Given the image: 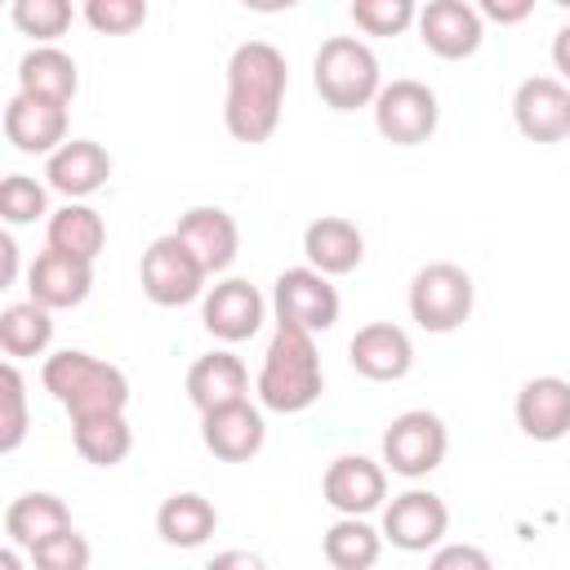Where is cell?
Listing matches in <instances>:
<instances>
[{
	"label": "cell",
	"instance_id": "19",
	"mask_svg": "<svg viewBox=\"0 0 570 570\" xmlns=\"http://www.w3.org/2000/svg\"><path fill=\"white\" fill-rule=\"evenodd\" d=\"M512 414H517V428L530 441H561L570 432V383L557 379V374L525 379L521 392H517Z\"/></svg>",
	"mask_w": 570,
	"mask_h": 570
},
{
	"label": "cell",
	"instance_id": "20",
	"mask_svg": "<svg viewBox=\"0 0 570 570\" xmlns=\"http://www.w3.org/2000/svg\"><path fill=\"white\" fill-rule=\"evenodd\" d=\"M45 178L53 191H62L67 200H85L94 196L107 178H111V156L102 142L94 138H67L49 160H45Z\"/></svg>",
	"mask_w": 570,
	"mask_h": 570
},
{
	"label": "cell",
	"instance_id": "7",
	"mask_svg": "<svg viewBox=\"0 0 570 570\" xmlns=\"http://www.w3.org/2000/svg\"><path fill=\"white\" fill-rule=\"evenodd\" d=\"M445 450H450V432L432 410H405L383 432V468H392L405 481L436 472Z\"/></svg>",
	"mask_w": 570,
	"mask_h": 570
},
{
	"label": "cell",
	"instance_id": "29",
	"mask_svg": "<svg viewBox=\"0 0 570 570\" xmlns=\"http://www.w3.org/2000/svg\"><path fill=\"white\" fill-rule=\"evenodd\" d=\"M49 343H53V316L40 303L27 298V303H9L0 312V352L9 361L40 356Z\"/></svg>",
	"mask_w": 570,
	"mask_h": 570
},
{
	"label": "cell",
	"instance_id": "26",
	"mask_svg": "<svg viewBox=\"0 0 570 570\" xmlns=\"http://www.w3.org/2000/svg\"><path fill=\"white\" fill-rule=\"evenodd\" d=\"M45 245H49V249H62V254H71V258L94 263V258L102 254V245H107V223H102V214H98L94 205L67 200L62 209L49 214V223H45Z\"/></svg>",
	"mask_w": 570,
	"mask_h": 570
},
{
	"label": "cell",
	"instance_id": "14",
	"mask_svg": "<svg viewBox=\"0 0 570 570\" xmlns=\"http://www.w3.org/2000/svg\"><path fill=\"white\" fill-rule=\"evenodd\" d=\"M512 120L530 142H561L570 129V89L557 76H530L512 94Z\"/></svg>",
	"mask_w": 570,
	"mask_h": 570
},
{
	"label": "cell",
	"instance_id": "23",
	"mask_svg": "<svg viewBox=\"0 0 570 570\" xmlns=\"http://www.w3.org/2000/svg\"><path fill=\"white\" fill-rule=\"evenodd\" d=\"M187 396L200 414L209 410H223V405H236V401H249V370L236 352H205L191 361L187 370Z\"/></svg>",
	"mask_w": 570,
	"mask_h": 570
},
{
	"label": "cell",
	"instance_id": "1",
	"mask_svg": "<svg viewBox=\"0 0 570 570\" xmlns=\"http://www.w3.org/2000/svg\"><path fill=\"white\" fill-rule=\"evenodd\" d=\"M289 89L285 53L267 40H245L227 58V98H223V125L236 142H267L281 125Z\"/></svg>",
	"mask_w": 570,
	"mask_h": 570
},
{
	"label": "cell",
	"instance_id": "34",
	"mask_svg": "<svg viewBox=\"0 0 570 570\" xmlns=\"http://www.w3.org/2000/svg\"><path fill=\"white\" fill-rule=\"evenodd\" d=\"M45 214H49V191H45L36 178L9 174V178L0 183V218H4L9 227L36 223V218H45Z\"/></svg>",
	"mask_w": 570,
	"mask_h": 570
},
{
	"label": "cell",
	"instance_id": "25",
	"mask_svg": "<svg viewBox=\"0 0 570 570\" xmlns=\"http://www.w3.org/2000/svg\"><path fill=\"white\" fill-rule=\"evenodd\" d=\"M58 530H71V508L49 490H27L4 508V534L22 552H31L36 543H45Z\"/></svg>",
	"mask_w": 570,
	"mask_h": 570
},
{
	"label": "cell",
	"instance_id": "42",
	"mask_svg": "<svg viewBox=\"0 0 570 570\" xmlns=\"http://www.w3.org/2000/svg\"><path fill=\"white\" fill-rule=\"evenodd\" d=\"M0 570H27V566H22V548H13V543L0 548Z\"/></svg>",
	"mask_w": 570,
	"mask_h": 570
},
{
	"label": "cell",
	"instance_id": "10",
	"mask_svg": "<svg viewBox=\"0 0 570 570\" xmlns=\"http://www.w3.org/2000/svg\"><path fill=\"white\" fill-rule=\"evenodd\" d=\"M445 530H450V508L432 490H405L392 503H383V539L401 552L441 548Z\"/></svg>",
	"mask_w": 570,
	"mask_h": 570
},
{
	"label": "cell",
	"instance_id": "21",
	"mask_svg": "<svg viewBox=\"0 0 570 570\" xmlns=\"http://www.w3.org/2000/svg\"><path fill=\"white\" fill-rule=\"evenodd\" d=\"M4 138L27 156H53L67 142V107L13 94L4 107Z\"/></svg>",
	"mask_w": 570,
	"mask_h": 570
},
{
	"label": "cell",
	"instance_id": "8",
	"mask_svg": "<svg viewBox=\"0 0 570 570\" xmlns=\"http://www.w3.org/2000/svg\"><path fill=\"white\" fill-rule=\"evenodd\" d=\"M441 125V102L423 80H392L374 98V129L392 147H419L436 134Z\"/></svg>",
	"mask_w": 570,
	"mask_h": 570
},
{
	"label": "cell",
	"instance_id": "28",
	"mask_svg": "<svg viewBox=\"0 0 570 570\" xmlns=\"http://www.w3.org/2000/svg\"><path fill=\"white\" fill-rule=\"evenodd\" d=\"M321 552L334 570H374V561L383 552V530H374L365 517H338L325 530Z\"/></svg>",
	"mask_w": 570,
	"mask_h": 570
},
{
	"label": "cell",
	"instance_id": "36",
	"mask_svg": "<svg viewBox=\"0 0 570 570\" xmlns=\"http://www.w3.org/2000/svg\"><path fill=\"white\" fill-rule=\"evenodd\" d=\"M85 22L102 36H129L147 22V4L142 0H89L85 4Z\"/></svg>",
	"mask_w": 570,
	"mask_h": 570
},
{
	"label": "cell",
	"instance_id": "35",
	"mask_svg": "<svg viewBox=\"0 0 570 570\" xmlns=\"http://www.w3.org/2000/svg\"><path fill=\"white\" fill-rule=\"evenodd\" d=\"M89 539L71 525V530H58V534H49L45 543H36L31 552H27V561H31V570H89Z\"/></svg>",
	"mask_w": 570,
	"mask_h": 570
},
{
	"label": "cell",
	"instance_id": "38",
	"mask_svg": "<svg viewBox=\"0 0 570 570\" xmlns=\"http://www.w3.org/2000/svg\"><path fill=\"white\" fill-rule=\"evenodd\" d=\"M534 13V0H481V18L499 22V27H512V22H525Z\"/></svg>",
	"mask_w": 570,
	"mask_h": 570
},
{
	"label": "cell",
	"instance_id": "43",
	"mask_svg": "<svg viewBox=\"0 0 570 570\" xmlns=\"http://www.w3.org/2000/svg\"><path fill=\"white\" fill-rule=\"evenodd\" d=\"M566 138H570V129H566Z\"/></svg>",
	"mask_w": 570,
	"mask_h": 570
},
{
	"label": "cell",
	"instance_id": "4",
	"mask_svg": "<svg viewBox=\"0 0 570 570\" xmlns=\"http://www.w3.org/2000/svg\"><path fill=\"white\" fill-rule=\"evenodd\" d=\"M312 85L325 107L356 111V107H374V98L383 89V71L365 40L330 36V40H321V49L312 58Z\"/></svg>",
	"mask_w": 570,
	"mask_h": 570
},
{
	"label": "cell",
	"instance_id": "6",
	"mask_svg": "<svg viewBox=\"0 0 570 570\" xmlns=\"http://www.w3.org/2000/svg\"><path fill=\"white\" fill-rule=\"evenodd\" d=\"M138 281H142V294L156 303V307H183V303H196L205 298V281L209 272L200 267V258L174 236H156L147 249H142V263H138Z\"/></svg>",
	"mask_w": 570,
	"mask_h": 570
},
{
	"label": "cell",
	"instance_id": "11",
	"mask_svg": "<svg viewBox=\"0 0 570 570\" xmlns=\"http://www.w3.org/2000/svg\"><path fill=\"white\" fill-rule=\"evenodd\" d=\"M321 494L338 517H370L387 499V468L370 454H338L321 476Z\"/></svg>",
	"mask_w": 570,
	"mask_h": 570
},
{
	"label": "cell",
	"instance_id": "15",
	"mask_svg": "<svg viewBox=\"0 0 570 570\" xmlns=\"http://www.w3.org/2000/svg\"><path fill=\"white\" fill-rule=\"evenodd\" d=\"M94 289V263L71 258L62 249H40L31 272H27V294L31 303H40L45 312H62V307H80Z\"/></svg>",
	"mask_w": 570,
	"mask_h": 570
},
{
	"label": "cell",
	"instance_id": "41",
	"mask_svg": "<svg viewBox=\"0 0 570 570\" xmlns=\"http://www.w3.org/2000/svg\"><path fill=\"white\" fill-rule=\"evenodd\" d=\"M552 62H557V71L570 80V22L552 36Z\"/></svg>",
	"mask_w": 570,
	"mask_h": 570
},
{
	"label": "cell",
	"instance_id": "22",
	"mask_svg": "<svg viewBox=\"0 0 570 570\" xmlns=\"http://www.w3.org/2000/svg\"><path fill=\"white\" fill-rule=\"evenodd\" d=\"M303 254H307V267H316L321 276H347L365 258V236H361V227L352 218L325 214V218L307 223Z\"/></svg>",
	"mask_w": 570,
	"mask_h": 570
},
{
	"label": "cell",
	"instance_id": "31",
	"mask_svg": "<svg viewBox=\"0 0 570 570\" xmlns=\"http://www.w3.org/2000/svg\"><path fill=\"white\" fill-rule=\"evenodd\" d=\"M352 22L365 36H401L419 22V4L414 0H352Z\"/></svg>",
	"mask_w": 570,
	"mask_h": 570
},
{
	"label": "cell",
	"instance_id": "12",
	"mask_svg": "<svg viewBox=\"0 0 570 570\" xmlns=\"http://www.w3.org/2000/svg\"><path fill=\"white\" fill-rule=\"evenodd\" d=\"M419 40L445 58V62H459V58H472L485 40V22H481V9L468 4V0H428L419 9Z\"/></svg>",
	"mask_w": 570,
	"mask_h": 570
},
{
	"label": "cell",
	"instance_id": "17",
	"mask_svg": "<svg viewBox=\"0 0 570 570\" xmlns=\"http://www.w3.org/2000/svg\"><path fill=\"white\" fill-rule=\"evenodd\" d=\"M174 236L200 258V267H205L209 276L227 272V267L236 263V249H240V227H236V218H232L227 209H218V205H191V209L178 218Z\"/></svg>",
	"mask_w": 570,
	"mask_h": 570
},
{
	"label": "cell",
	"instance_id": "39",
	"mask_svg": "<svg viewBox=\"0 0 570 570\" xmlns=\"http://www.w3.org/2000/svg\"><path fill=\"white\" fill-rule=\"evenodd\" d=\"M205 570H267V561L258 557V552H245V548H227V552H218Z\"/></svg>",
	"mask_w": 570,
	"mask_h": 570
},
{
	"label": "cell",
	"instance_id": "33",
	"mask_svg": "<svg viewBox=\"0 0 570 570\" xmlns=\"http://www.w3.org/2000/svg\"><path fill=\"white\" fill-rule=\"evenodd\" d=\"M13 27L22 36H36L40 45L58 40L71 27V4L67 0H13Z\"/></svg>",
	"mask_w": 570,
	"mask_h": 570
},
{
	"label": "cell",
	"instance_id": "3",
	"mask_svg": "<svg viewBox=\"0 0 570 570\" xmlns=\"http://www.w3.org/2000/svg\"><path fill=\"white\" fill-rule=\"evenodd\" d=\"M45 392L71 414V423L80 419H102V414H125L129 405V379L125 370H116L102 356H89L80 347L53 352L40 370Z\"/></svg>",
	"mask_w": 570,
	"mask_h": 570
},
{
	"label": "cell",
	"instance_id": "40",
	"mask_svg": "<svg viewBox=\"0 0 570 570\" xmlns=\"http://www.w3.org/2000/svg\"><path fill=\"white\" fill-rule=\"evenodd\" d=\"M0 258H4V272H0V281H4V285H13V281H18V240H13L9 232L0 236Z\"/></svg>",
	"mask_w": 570,
	"mask_h": 570
},
{
	"label": "cell",
	"instance_id": "37",
	"mask_svg": "<svg viewBox=\"0 0 570 570\" xmlns=\"http://www.w3.org/2000/svg\"><path fill=\"white\" fill-rule=\"evenodd\" d=\"M428 570H494V561L476 543H441L432 552Z\"/></svg>",
	"mask_w": 570,
	"mask_h": 570
},
{
	"label": "cell",
	"instance_id": "2",
	"mask_svg": "<svg viewBox=\"0 0 570 570\" xmlns=\"http://www.w3.org/2000/svg\"><path fill=\"white\" fill-rule=\"evenodd\" d=\"M321 387H325V370H321L316 334L298 325H276L254 383L258 405L272 414H303L321 401Z\"/></svg>",
	"mask_w": 570,
	"mask_h": 570
},
{
	"label": "cell",
	"instance_id": "27",
	"mask_svg": "<svg viewBox=\"0 0 570 570\" xmlns=\"http://www.w3.org/2000/svg\"><path fill=\"white\" fill-rule=\"evenodd\" d=\"M214 530H218V508H214L205 494H196V490L169 494V499L156 508V534H160L169 548H200Z\"/></svg>",
	"mask_w": 570,
	"mask_h": 570
},
{
	"label": "cell",
	"instance_id": "13",
	"mask_svg": "<svg viewBox=\"0 0 570 570\" xmlns=\"http://www.w3.org/2000/svg\"><path fill=\"white\" fill-rule=\"evenodd\" d=\"M263 312H267L263 294H258L249 281H240V276L214 281V285L205 289V298H200V321H205V330H209L214 338H223V343H245V338H254L258 325H263Z\"/></svg>",
	"mask_w": 570,
	"mask_h": 570
},
{
	"label": "cell",
	"instance_id": "32",
	"mask_svg": "<svg viewBox=\"0 0 570 570\" xmlns=\"http://www.w3.org/2000/svg\"><path fill=\"white\" fill-rule=\"evenodd\" d=\"M0 401H4V419H0V454H13L27 441V383L22 370L9 361L0 370Z\"/></svg>",
	"mask_w": 570,
	"mask_h": 570
},
{
	"label": "cell",
	"instance_id": "24",
	"mask_svg": "<svg viewBox=\"0 0 570 570\" xmlns=\"http://www.w3.org/2000/svg\"><path fill=\"white\" fill-rule=\"evenodd\" d=\"M80 89V71H76V58L62 53L58 45H36L18 58V94L36 98V102H53V107H67Z\"/></svg>",
	"mask_w": 570,
	"mask_h": 570
},
{
	"label": "cell",
	"instance_id": "30",
	"mask_svg": "<svg viewBox=\"0 0 570 570\" xmlns=\"http://www.w3.org/2000/svg\"><path fill=\"white\" fill-rule=\"evenodd\" d=\"M71 441L76 454L94 468H116L125 463V454L134 450V428L125 414H102V419H80L71 423Z\"/></svg>",
	"mask_w": 570,
	"mask_h": 570
},
{
	"label": "cell",
	"instance_id": "16",
	"mask_svg": "<svg viewBox=\"0 0 570 570\" xmlns=\"http://www.w3.org/2000/svg\"><path fill=\"white\" fill-rule=\"evenodd\" d=\"M347 361H352L356 374H365V379H374V383H396V379H405L410 365H414V343H410V334H405L401 325H392V321H370V325H361V330L352 334Z\"/></svg>",
	"mask_w": 570,
	"mask_h": 570
},
{
	"label": "cell",
	"instance_id": "9",
	"mask_svg": "<svg viewBox=\"0 0 570 570\" xmlns=\"http://www.w3.org/2000/svg\"><path fill=\"white\" fill-rule=\"evenodd\" d=\"M272 312H276V325L325 334L338 321V289L316 267H285L272 285Z\"/></svg>",
	"mask_w": 570,
	"mask_h": 570
},
{
	"label": "cell",
	"instance_id": "5",
	"mask_svg": "<svg viewBox=\"0 0 570 570\" xmlns=\"http://www.w3.org/2000/svg\"><path fill=\"white\" fill-rule=\"evenodd\" d=\"M476 289L459 263H428L410 281V316L428 334H450L472 316Z\"/></svg>",
	"mask_w": 570,
	"mask_h": 570
},
{
	"label": "cell",
	"instance_id": "18",
	"mask_svg": "<svg viewBox=\"0 0 570 570\" xmlns=\"http://www.w3.org/2000/svg\"><path fill=\"white\" fill-rule=\"evenodd\" d=\"M200 441L214 459L223 463H245L263 450L267 441V423H263V410L249 405V401H236V405H223V410H209L200 414Z\"/></svg>",
	"mask_w": 570,
	"mask_h": 570
}]
</instances>
